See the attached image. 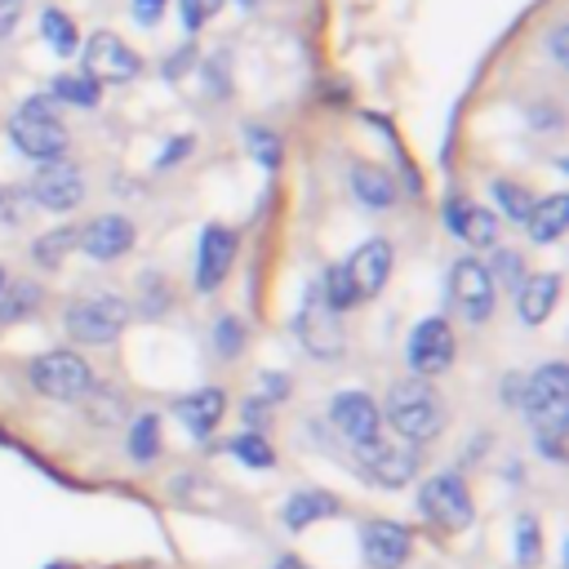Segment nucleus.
Returning a JSON list of instances; mask_svg holds the SVG:
<instances>
[{"label":"nucleus","mask_w":569,"mask_h":569,"mask_svg":"<svg viewBox=\"0 0 569 569\" xmlns=\"http://www.w3.org/2000/svg\"><path fill=\"white\" fill-rule=\"evenodd\" d=\"M36 298H40V293H36V289H31V284H18V289H13V298H9V302H4V298H0V320H18V316H22V311H27V307H31V302H36Z\"/></svg>","instance_id":"36"},{"label":"nucleus","mask_w":569,"mask_h":569,"mask_svg":"<svg viewBox=\"0 0 569 569\" xmlns=\"http://www.w3.org/2000/svg\"><path fill=\"white\" fill-rule=\"evenodd\" d=\"M164 13V0H133V18L138 22H156Z\"/></svg>","instance_id":"38"},{"label":"nucleus","mask_w":569,"mask_h":569,"mask_svg":"<svg viewBox=\"0 0 569 569\" xmlns=\"http://www.w3.org/2000/svg\"><path fill=\"white\" fill-rule=\"evenodd\" d=\"M231 453L244 462V467H271L276 462V453H271V445L262 440V436H253V431H244V436H236L231 440Z\"/></svg>","instance_id":"29"},{"label":"nucleus","mask_w":569,"mask_h":569,"mask_svg":"<svg viewBox=\"0 0 569 569\" xmlns=\"http://www.w3.org/2000/svg\"><path fill=\"white\" fill-rule=\"evenodd\" d=\"M329 418H333V427H338L351 445L378 440V427H382V413H378V405H373L365 391H342V396H333Z\"/></svg>","instance_id":"14"},{"label":"nucleus","mask_w":569,"mask_h":569,"mask_svg":"<svg viewBox=\"0 0 569 569\" xmlns=\"http://www.w3.org/2000/svg\"><path fill=\"white\" fill-rule=\"evenodd\" d=\"M351 191H356L360 204H369V209H387V204L396 200V182H391L382 169H373V164H356V169H351Z\"/></svg>","instance_id":"22"},{"label":"nucleus","mask_w":569,"mask_h":569,"mask_svg":"<svg viewBox=\"0 0 569 569\" xmlns=\"http://www.w3.org/2000/svg\"><path fill=\"white\" fill-rule=\"evenodd\" d=\"M249 151L258 156L262 169H276L280 164V142H276L271 129H249Z\"/></svg>","instance_id":"31"},{"label":"nucleus","mask_w":569,"mask_h":569,"mask_svg":"<svg viewBox=\"0 0 569 569\" xmlns=\"http://www.w3.org/2000/svg\"><path fill=\"white\" fill-rule=\"evenodd\" d=\"M342 267H347V276H351V284H356V293L369 298V293H378V289L387 284V276H391V244H387V240H365Z\"/></svg>","instance_id":"17"},{"label":"nucleus","mask_w":569,"mask_h":569,"mask_svg":"<svg viewBox=\"0 0 569 569\" xmlns=\"http://www.w3.org/2000/svg\"><path fill=\"white\" fill-rule=\"evenodd\" d=\"M445 222H449V231H453L458 240H467V244H476V249H489V244L498 240L493 213L480 209V204H471V200H449V204H445Z\"/></svg>","instance_id":"18"},{"label":"nucleus","mask_w":569,"mask_h":569,"mask_svg":"<svg viewBox=\"0 0 569 569\" xmlns=\"http://www.w3.org/2000/svg\"><path fill=\"white\" fill-rule=\"evenodd\" d=\"M178 9H182V22L196 31V27H204L222 9V0H178Z\"/></svg>","instance_id":"33"},{"label":"nucleus","mask_w":569,"mask_h":569,"mask_svg":"<svg viewBox=\"0 0 569 569\" xmlns=\"http://www.w3.org/2000/svg\"><path fill=\"white\" fill-rule=\"evenodd\" d=\"M387 422L405 440H431L445 427V400L431 382H396L387 396Z\"/></svg>","instance_id":"1"},{"label":"nucleus","mask_w":569,"mask_h":569,"mask_svg":"<svg viewBox=\"0 0 569 569\" xmlns=\"http://www.w3.org/2000/svg\"><path fill=\"white\" fill-rule=\"evenodd\" d=\"M231 258H236V231L222 227V222H209L204 236H200V262H196V284L200 289H218L222 276L231 271Z\"/></svg>","instance_id":"15"},{"label":"nucleus","mask_w":569,"mask_h":569,"mask_svg":"<svg viewBox=\"0 0 569 569\" xmlns=\"http://www.w3.org/2000/svg\"><path fill=\"white\" fill-rule=\"evenodd\" d=\"M138 71H142V58L120 36H111V31L89 36V44H84V76H93L98 84H124Z\"/></svg>","instance_id":"6"},{"label":"nucleus","mask_w":569,"mask_h":569,"mask_svg":"<svg viewBox=\"0 0 569 569\" xmlns=\"http://www.w3.org/2000/svg\"><path fill=\"white\" fill-rule=\"evenodd\" d=\"M40 36H44L49 49L62 53V58H71L76 44H80V31H76V22H71L62 9H44V13H40Z\"/></svg>","instance_id":"24"},{"label":"nucleus","mask_w":569,"mask_h":569,"mask_svg":"<svg viewBox=\"0 0 569 569\" xmlns=\"http://www.w3.org/2000/svg\"><path fill=\"white\" fill-rule=\"evenodd\" d=\"M453 329H449V320H440V316H427L413 333H409V365H413V373H422V378H436V373H445L449 365H453Z\"/></svg>","instance_id":"9"},{"label":"nucleus","mask_w":569,"mask_h":569,"mask_svg":"<svg viewBox=\"0 0 569 569\" xmlns=\"http://www.w3.org/2000/svg\"><path fill=\"white\" fill-rule=\"evenodd\" d=\"M31 387L49 400H84L93 391V369L76 351H44L31 360Z\"/></svg>","instance_id":"3"},{"label":"nucleus","mask_w":569,"mask_h":569,"mask_svg":"<svg viewBox=\"0 0 569 569\" xmlns=\"http://www.w3.org/2000/svg\"><path fill=\"white\" fill-rule=\"evenodd\" d=\"M556 293H560V280H556L551 271L529 276V280L520 284V320H525V325L547 320V316H551V307H556Z\"/></svg>","instance_id":"20"},{"label":"nucleus","mask_w":569,"mask_h":569,"mask_svg":"<svg viewBox=\"0 0 569 569\" xmlns=\"http://www.w3.org/2000/svg\"><path fill=\"white\" fill-rule=\"evenodd\" d=\"M173 409H178V418H182V427H187L191 436H209V431L218 427L222 409H227V396H222L218 387H196V391H187Z\"/></svg>","instance_id":"19"},{"label":"nucleus","mask_w":569,"mask_h":569,"mask_svg":"<svg viewBox=\"0 0 569 569\" xmlns=\"http://www.w3.org/2000/svg\"><path fill=\"white\" fill-rule=\"evenodd\" d=\"M298 338H302V347L311 351V356H338L342 351V329H338V311L320 298V289H311L307 293V302H302V311H298Z\"/></svg>","instance_id":"10"},{"label":"nucleus","mask_w":569,"mask_h":569,"mask_svg":"<svg viewBox=\"0 0 569 569\" xmlns=\"http://www.w3.org/2000/svg\"><path fill=\"white\" fill-rule=\"evenodd\" d=\"M67 244H76V231H53V236H44V240L36 244V258H40V262H58Z\"/></svg>","instance_id":"35"},{"label":"nucleus","mask_w":569,"mask_h":569,"mask_svg":"<svg viewBox=\"0 0 569 569\" xmlns=\"http://www.w3.org/2000/svg\"><path fill=\"white\" fill-rule=\"evenodd\" d=\"M213 342H218V351L222 356H240V342H244V329H240V320H218V329H213Z\"/></svg>","instance_id":"32"},{"label":"nucleus","mask_w":569,"mask_h":569,"mask_svg":"<svg viewBox=\"0 0 569 569\" xmlns=\"http://www.w3.org/2000/svg\"><path fill=\"white\" fill-rule=\"evenodd\" d=\"M0 289H4V271H0Z\"/></svg>","instance_id":"43"},{"label":"nucleus","mask_w":569,"mask_h":569,"mask_svg":"<svg viewBox=\"0 0 569 569\" xmlns=\"http://www.w3.org/2000/svg\"><path fill=\"white\" fill-rule=\"evenodd\" d=\"M493 200H498L502 213L516 218V222H525V218L533 213V196H529L520 182H502V178H498V182H493Z\"/></svg>","instance_id":"28"},{"label":"nucleus","mask_w":569,"mask_h":569,"mask_svg":"<svg viewBox=\"0 0 569 569\" xmlns=\"http://www.w3.org/2000/svg\"><path fill=\"white\" fill-rule=\"evenodd\" d=\"M338 502L329 498V493H320V489H298L289 502H284V525L289 529H307L311 520H320V516H329Z\"/></svg>","instance_id":"23"},{"label":"nucleus","mask_w":569,"mask_h":569,"mask_svg":"<svg viewBox=\"0 0 569 569\" xmlns=\"http://www.w3.org/2000/svg\"><path fill=\"white\" fill-rule=\"evenodd\" d=\"M80 249L89 258H98V262H111V258H120V253L133 249V222L120 218V213H102V218H93L80 231Z\"/></svg>","instance_id":"16"},{"label":"nucleus","mask_w":569,"mask_h":569,"mask_svg":"<svg viewBox=\"0 0 569 569\" xmlns=\"http://www.w3.org/2000/svg\"><path fill=\"white\" fill-rule=\"evenodd\" d=\"M280 396H289V382L280 373H267L262 378V400H280Z\"/></svg>","instance_id":"39"},{"label":"nucleus","mask_w":569,"mask_h":569,"mask_svg":"<svg viewBox=\"0 0 569 569\" xmlns=\"http://www.w3.org/2000/svg\"><path fill=\"white\" fill-rule=\"evenodd\" d=\"M551 53H556V62L565 67V27H556V31H551Z\"/></svg>","instance_id":"41"},{"label":"nucleus","mask_w":569,"mask_h":569,"mask_svg":"<svg viewBox=\"0 0 569 569\" xmlns=\"http://www.w3.org/2000/svg\"><path fill=\"white\" fill-rule=\"evenodd\" d=\"M529 222V236L538 244H551L565 236V222H569V200L565 196H547V200H533V213L525 218Z\"/></svg>","instance_id":"21"},{"label":"nucleus","mask_w":569,"mask_h":569,"mask_svg":"<svg viewBox=\"0 0 569 569\" xmlns=\"http://www.w3.org/2000/svg\"><path fill=\"white\" fill-rule=\"evenodd\" d=\"M276 569H307L298 556H284V560H276Z\"/></svg>","instance_id":"42"},{"label":"nucleus","mask_w":569,"mask_h":569,"mask_svg":"<svg viewBox=\"0 0 569 569\" xmlns=\"http://www.w3.org/2000/svg\"><path fill=\"white\" fill-rule=\"evenodd\" d=\"M449 302H453V311L458 316H467V320H489V311H493V276L485 271V262H476V258H458L453 262V271H449Z\"/></svg>","instance_id":"5"},{"label":"nucleus","mask_w":569,"mask_h":569,"mask_svg":"<svg viewBox=\"0 0 569 569\" xmlns=\"http://www.w3.org/2000/svg\"><path fill=\"white\" fill-rule=\"evenodd\" d=\"M187 151H191V138H178V142H169V151L160 156V169H169V164H173L178 156H187Z\"/></svg>","instance_id":"40"},{"label":"nucleus","mask_w":569,"mask_h":569,"mask_svg":"<svg viewBox=\"0 0 569 569\" xmlns=\"http://www.w3.org/2000/svg\"><path fill=\"white\" fill-rule=\"evenodd\" d=\"M129 453H133L138 462H151V458L160 453V418H156V413H147V418L133 422V431H129Z\"/></svg>","instance_id":"26"},{"label":"nucleus","mask_w":569,"mask_h":569,"mask_svg":"<svg viewBox=\"0 0 569 569\" xmlns=\"http://www.w3.org/2000/svg\"><path fill=\"white\" fill-rule=\"evenodd\" d=\"M31 191H36V200L44 204V209H76L80 204V196H84V178H80V169L76 164H67V160H44L40 169H36V178H31Z\"/></svg>","instance_id":"12"},{"label":"nucleus","mask_w":569,"mask_h":569,"mask_svg":"<svg viewBox=\"0 0 569 569\" xmlns=\"http://www.w3.org/2000/svg\"><path fill=\"white\" fill-rule=\"evenodd\" d=\"M9 138H13V147H18L22 156H31V160H40V164H44V160H58V156L67 151V129H62L53 102H44V98H27V102L13 111Z\"/></svg>","instance_id":"2"},{"label":"nucleus","mask_w":569,"mask_h":569,"mask_svg":"<svg viewBox=\"0 0 569 569\" xmlns=\"http://www.w3.org/2000/svg\"><path fill=\"white\" fill-rule=\"evenodd\" d=\"M53 93H58L62 102H71V107H93V102H98V80L84 76V71H62V76L53 80Z\"/></svg>","instance_id":"25"},{"label":"nucleus","mask_w":569,"mask_h":569,"mask_svg":"<svg viewBox=\"0 0 569 569\" xmlns=\"http://www.w3.org/2000/svg\"><path fill=\"white\" fill-rule=\"evenodd\" d=\"M9 4H18V0H9Z\"/></svg>","instance_id":"44"},{"label":"nucleus","mask_w":569,"mask_h":569,"mask_svg":"<svg viewBox=\"0 0 569 569\" xmlns=\"http://www.w3.org/2000/svg\"><path fill=\"white\" fill-rule=\"evenodd\" d=\"M533 436H538V449H542L551 462L565 458V422H556V427H533Z\"/></svg>","instance_id":"34"},{"label":"nucleus","mask_w":569,"mask_h":569,"mask_svg":"<svg viewBox=\"0 0 569 569\" xmlns=\"http://www.w3.org/2000/svg\"><path fill=\"white\" fill-rule=\"evenodd\" d=\"M525 413L533 418V427H556V422H565V413H569V373H565V365L560 360H551V365H542L529 382H525Z\"/></svg>","instance_id":"4"},{"label":"nucleus","mask_w":569,"mask_h":569,"mask_svg":"<svg viewBox=\"0 0 569 569\" xmlns=\"http://www.w3.org/2000/svg\"><path fill=\"white\" fill-rule=\"evenodd\" d=\"M538 556H542L538 520H533V516H520V520H516V560H520V565H538Z\"/></svg>","instance_id":"30"},{"label":"nucleus","mask_w":569,"mask_h":569,"mask_svg":"<svg viewBox=\"0 0 569 569\" xmlns=\"http://www.w3.org/2000/svg\"><path fill=\"white\" fill-rule=\"evenodd\" d=\"M360 551H365V565L369 569H400L409 560V551H413V538L396 520H373L360 533Z\"/></svg>","instance_id":"13"},{"label":"nucleus","mask_w":569,"mask_h":569,"mask_svg":"<svg viewBox=\"0 0 569 569\" xmlns=\"http://www.w3.org/2000/svg\"><path fill=\"white\" fill-rule=\"evenodd\" d=\"M485 271L498 276L502 284H516V280H520V258H516L511 249H507V253H493V267H485Z\"/></svg>","instance_id":"37"},{"label":"nucleus","mask_w":569,"mask_h":569,"mask_svg":"<svg viewBox=\"0 0 569 569\" xmlns=\"http://www.w3.org/2000/svg\"><path fill=\"white\" fill-rule=\"evenodd\" d=\"M320 298H325L333 311H347V307L360 298V293H356V284H351V276H347V267H329V271H325Z\"/></svg>","instance_id":"27"},{"label":"nucleus","mask_w":569,"mask_h":569,"mask_svg":"<svg viewBox=\"0 0 569 569\" xmlns=\"http://www.w3.org/2000/svg\"><path fill=\"white\" fill-rule=\"evenodd\" d=\"M124 320H129V307L120 298H89L67 311V333L76 342H107L124 329Z\"/></svg>","instance_id":"8"},{"label":"nucleus","mask_w":569,"mask_h":569,"mask_svg":"<svg viewBox=\"0 0 569 569\" xmlns=\"http://www.w3.org/2000/svg\"><path fill=\"white\" fill-rule=\"evenodd\" d=\"M418 507H422V516L427 520H436V525H445V529H462V525H471V493H467V485L458 480V476H431L422 489H418Z\"/></svg>","instance_id":"7"},{"label":"nucleus","mask_w":569,"mask_h":569,"mask_svg":"<svg viewBox=\"0 0 569 569\" xmlns=\"http://www.w3.org/2000/svg\"><path fill=\"white\" fill-rule=\"evenodd\" d=\"M356 458H360V471H365L373 485H382V489H400V485H409L413 471H418L413 453H409V449H396V445H387V440H365V445H356Z\"/></svg>","instance_id":"11"}]
</instances>
